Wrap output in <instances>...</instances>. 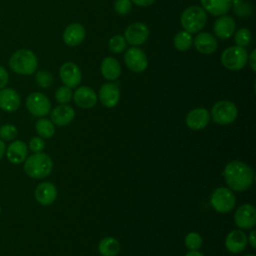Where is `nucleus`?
Segmentation results:
<instances>
[{
	"instance_id": "1",
	"label": "nucleus",
	"mask_w": 256,
	"mask_h": 256,
	"mask_svg": "<svg viewBox=\"0 0 256 256\" xmlns=\"http://www.w3.org/2000/svg\"><path fill=\"white\" fill-rule=\"evenodd\" d=\"M223 175L229 188L238 192L248 189L254 179L253 169L239 160L229 162L225 166Z\"/></svg>"
},
{
	"instance_id": "2",
	"label": "nucleus",
	"mask_w": 256,
	"mask_h": 256,
	"mask_svg": "<svg viewBox=\"0 0 256 256\" xmlns=\"http://www.w3.org/2000/svg\"><path fill=\"white\" fill-rule=\"evenodd\" d=\"M8 65L16 74L31 75L36 72L38 60L33 51L26 48H21L11 54L8 60Z\"/></svg>"
},
{
	"instance_id": "3",
	"label": "nucleus",
	"mask_w": 256,
	"mask_h": 256,
	"mask_svg": "<svg viewBox=\"0 0 256 256\" xmlns=\"http://www.w3.org/2000/svg\"><path fill=\"white\" fill-rule=\"evenodd\" d=\"M53 169V161L51 157L43 152L35 153L26 158L24 163L25 173L35 179L47 177Z\"/></svg>"
},
{
	"instance_id": "4",
	"label": "nucleus",
	"mask_w": 256,
	"mask_h": 256,
	"mask_svg": "<svg viewBox=\"0 0 256 256\" xmlns=\"http://www.w3.org/2000/svg\"><path fill=\"white\" fill-rule=\"evenodd\" d=\"M207 21L206 11L200 6H190L181 15V25L190 34L199 32Z\"/></svg>"
},
{
	"instance_id": "5",
	"label": "nucleus",
	"mask_w": 256,
	"mask_h": 256,
	"mask_svg": "<svg viewBox=\"0 0 256 256\" xmlns=\"http://www.w3.org/2000/svg\"><path fill=\"white\" fill-rule=\"evenodd\" d=\"M248 60V53L244 47L231 46L226 48L221 55L222 65L232 71L242 69Z\"/></svg>"
},
{
	"instance_id": "6",
	"label": "nucleus",
	"mask_w": 256,
	"mask_h": 256,
	"mask_svg": "<svg viewBox=\"0 0 256 256\" xmlns=\"http://www.w3.org/2000/svg\"><path fill=\"white\" fill-rule=\"evenodd\" d=\"M238 115L237 107L234 103L227 100L216 102L211 110V116L215 123L219 125H228L235 121Z\"/></svg>"
},
{
	"instance_id": "7",
	"label": "nucleus",
	"mask_w": 256,
	"mask_h": 256,
	"mask_svg": "<svg viewBox=\"0 0 256 256\" xmlns=\"http://www.w3.org/2000/svg\"><path fill=\"white\" fill-rule=\"evenodd\" d=\"M210 202L212 207L219 213L230 212L236 203V198L231 189L219 187L215 189L211 195Z\"/></svg>"
},
{
	"instance_id": "8",
	"label": "nucleus",
	"mask_w": 256,
	"mask_h": 256,
	"mask_svg": "<svg viewBox=\"0 0 256 256\" xmlns=\"http://www.w3.org/2000/svg\"><path fill=\"white\" fill-rule=\"evenodd\" d=\"M26 107L32 115L36 117H43L50 112L51 102L43 93L33 92L26 99Z\"/></svg>"
},
{
	"instance_id": "9",
	"label": "nucleus",
	"mask_w": 256,
	"mask_h": 256,
	"mask_svg": "<svg viewBox=\"0 0 256 256\" xmlns=\"http://www.w3.org/2000/svg\"><path fill=\"white\" fill-rule=\"evenodd\" d=\"M126 66L135 73L143 72L148 65V60L144 51L137 47L129 48L124 55Z\"/></svg>"
},
{
	"instance_id": "10",
	"label": "nucleus",
	"mask_w": 256,
	"mask_h": 256,
	"mask_svg": "<svg viewBox=\"0 0 256 256\" xmlns=\"http://www.w3.org/2000/svg\"><path fill=\"white\" fill-rule=\"evenodd\" d=\"M234 221L241 229H251L256 224V209L251 204L241 205L234 214Z\"/></svg>"
},
{
	"instance_id": "11",
	"label": "nucleus",
	"mask_w": 256,
	"mask_h": 256,
	"mask_svg": "<svg viewBox=\"0 0 256 256\" xmlns=\"http://www.w3.org/2000/svg\"><path fill=\"white\" fill-rule=\"evenodd\" d=\"M59 76L62 83L69 88L77 87L82 79L80 68L73 62L64 63L60 67Z\"/></svg>"
},
{
	"instance_id": "12",
	"label": "nucleus",
	"mask_w": 256,
	"mask_h": 256,
	"mask_svg": "<svg viewBox=\"0 0 256 256\" xmlns=\"http://www.w3.org/2000/svg\"><path fill=\"white\" fill-rule=\"evenodd\" d=\"M148 36H149V29L146 24L141 22L130 24L124 32V38L126 42L134 46L143 44L147 40Z\"/></svg>"
},
{
	"instance_id": "13",
	"label": "nucleus",
	"mask_w": 256,
	"mask_h": 256,
	"mask_svg": "<svg viewBox=\"0 0 256 256\" xmlns=\"http://www.w3.org/2000/svg\"><path fill=\"white\" fill-rule=\"evenodd\" d=\"M210 120V115L205 108H195L189 111L186 116V124L192 130H201L205 128Z\"/></svg>"
},
{
	"instance_id": "14",
	"label": "nucleus",
	"mask_w": 256,
	"mask_h": 256,
	"mask_svg": "<svg viewBox=\"0 0 256 256\" xmlns=\"http://www.w3.org/2000/svg\"><path fill=\"white\" fill-rule=\"evenodd\" d=\"M99 99L102 105L107 108L116 106L120 99V90L114 83H105L100 87Z\"/></svg>"
},
{
	"instance_id": "15",
	"label": "nucleus",
	"mask_w": 256,
	"mask_h": 256,
	"mask_svg": "<svg viewBox=\"0 0 256 256\" xmlns=\"http://www.w3.org/2000/svg\"><path fill=\"white\" fill-rule=\"evenodd\" d=\"M21 104V98L18 92L12 88H3L0 90V109L6 112L16 111Z\"/></svg>"
},
{
	"instance_id": "16",
	"label": "nucleus",
	"mask_w": 256,
	"mask_h": 256,
	"mask_svg": "<svg viewBox=\"0 0 256 256\" xmlns=\"http://www.w3.org/2000/svg\"><path fill=\"white\" fill-rule=\"evenodd\" d=\"M247 243V236L240 229H236L229 232L225 239V246L227 250L234 254L242 252L246 248Z\"/></svg>"
},
{
	"instance_id": "17",
	"label": "nucleus",
	"mask_w": 256,
	"mask_h": 256,
	"mask_svg": "<svg viewBox=\"0 0 256 256\" xmlns=\"http://www.w3.org/2000/svg\"><path fill=\"white\" fill-rule=\"evenodd\" d=\"M236 23L235 20L228 15H221L215 22L213 26L214 33L220 39H228L235 32Z\"/></svg>"
},
{
	"instance_id": "18",
	"label": "nucleus",
	"mask_w": 256,
	"mask_h": 256,
	"mask_svg": "<svg viewBox=\"0 0 256 256\" xmlns=\"http://www.w3.org/2000/svg\"><path fill=\"white\" fill-rule=\"evenodd\" d=\"M56 197L57 189L51 182H42L35 189V198L41 205H51L56 200Z\"/></svg>"
},
{
	"instance_id": "19",
	"label": "nucleus",
	"mask_w": 256,
	"mask_h": 256,
	"mask_svg": "<svg viewBox=\"0 0 256 256\" xmlns=\"http://www.w3.org/2000/svg\"><path fill=\"white\" fill-rule=\"evenodd\" d=\"M73 98L76 105L83 109L92 108L97 102V95L95 91L87 86L77 88L73 94Z\"/></svg>"
},
{
	"instance_id": "20",
	"label": "nucleus",
	"mask_w": 256,
	"mask_h": 256,
	"mask_svg": "<svg viewBox=\"0 0 256 256\" xmlns=\"http://www.w3.org/2000/svg\"><path fill=\"white\" fill-rule=\"evenodd\" d=\"M85 28L79 23L68 25L63 32V40L70 47H75L81 44L85 38Z\"/></svg>"
},
{
	"instance_id": "21",
	"label": "nucleus",
	"mask_w": 256,
	"mask_h": 256,
	"mask_svg": "<svg viewBox=\"0 0 256 256\" xmlns=\"http://www.w3.org/2000/svg\"><path fill=\"white\" fill-rule=\"evenodd\" d=\"M196 50L202 54H212L216 51L218 43L216 38L207 32H201L193 39Z\"/></svg>"
},
{
	"instance_id": "22",
	"label": "nucleus",
	"mask_w": 256,
	"mask_h": 256,
	"mask_svg": "<svg viewBox=\"0 0 256 256\" xmlns=\"http://www.w3.org/2000/svg\"><path fill=\"white\" fill-rule=\"evenodd\" d=\"M5 152L9 162L12 164H20L27 158L28 147L25 142L21 140H15L10 143Z\"/></svg>"
},
{
	"instance_id": "23",
	"label": "nucleus",
	"mask_w": 256,
	"mask_h": 256,
	"mask_svg": "<svg viewBox=\"0 0 256 256\" xmlns=\"http://www.w3.org/2000/svg\"><path fill=\"white\" fill-rule=\"evenodd\" d=\"M75 116L74 109L67 104L56 106L51 112L52 123L57 126H66L72 122Z\"/></svg>"
},
{
	"instance_id": "24",
	"label": "nucleus",
	"mask_w": 256,
	"mask_h": 256,
	"mask_svg": "<svg viewBox=\"0 0 256 256\" xmlns=\"http://www.w3.org/2000/svg\"><path fill=\"white\" fill-rule=\"evenodd\" d=\"M203 9L214 16L225 15L231 8V0H201Z\"/></svg>"
},
{
	"instance_id": "25",
	"label": "nucleus",
	"mask_w": 256,
	"mask_h": 256,
	"mask_svg": "<svg viewBox=\"0 0 256 256\" xmlns=\"http://www.w3.org/2000/svg\"><path fill=\"white\" fill-rule=\"evenodd\" d=\"M101 74L107 80H116L121 74V66L117 59L106 57L101 63Z\"/></svg>"
},
{
	"instance_id": "26",
	"label": "nucleus",
	"mask_w": 256,
	"mask_h": 256,
	"mask_svg": "<svg viewBox=\"0 0 256 256\" xmlns=\"http://www.w3.org/2000/svg\"><path fill=\"white\" fill-rule=\"evenodd\" d=\"M98 249L102 256H115L120 251V244L113 237H105L100 241Z\"/></svg>"
},
{
	"instance_id": "27",
	"label": "nucleus",
	"mask_w": 256,
	"mask_h": 256,
	"mask_svg": "<svg viewBox=\"0 0 256 256\" xmlns=\"http://www.w3.org/2000/svg\"><path fill=\"white\" fill-rule=\"evenodd\" d=\"M173 43H174V47L177 50L186 51L191 47V45L193 43V38L189 32L183 30V31H179L174 36Z\"/></svg>"
},
{
	"instance_id": "28",
	"label": "nucleus",
	"mask_w": 256,
	"mask_h": 256,
	"mask_svg": "<svg viewBox=\"0 0 256 256\" xmlns=\"http://www.w3.org/2000/svg\"><path fill=\"white\" fill-rule=\"evenodd\" d=\"M35 128H36V131H37L38 135L41 138H45V139L51 138L54 135V133H55L54 124L52 123V121H50V120H48L46 118L39 119L36 122Z\"/></svg>"
},
{
	"instance_id": "29",
	"label": "nucleus",
	"mask_w": 256,
	"mask_h": 256,
	"mask_svg": "<svg viewBox=\"0 0 256 256\" xmlns=\"http://www.w3.org/2000/svg\"><path fill=\"white\" fill-rule=\"evenodd\" d=\"M35 81L38 86L41 88H48L53 83V76L52 74L47 70H39L36 72L35 75Z\"/></svg>"
},
{
	"instance_id": "30",
	"label": "nucleus",
	"mask_w": 256,
	"mask_h": 256,
	"mask_svg": "<svg viewBox=\"0 0 256 256\" xmlns=\"http://www.w3.org/2000/svg\"><path fill=\"white\" fill-rule=\"evenodd\" d=\"M126 45L127 42L125 40V38L121 35H115L113 37L110 38L108 46L110 51H112L113 53H121L126 49Z\"/></svg>"
},
{
	"instance_id": "31",
	"label": "nucleus",
	"mask_w": 256,
	"mask_h": 256,
	"mask_svg": "<svg viewBox=\"0 0 256 256\" xmlns=\"http://www.w3.org/2000/svg\"><path fill=\"white\" fill-rule=\"evenodd\" d=\"M184 244L189 250H198L202 246V238L197 232H190L184 239Z\"/></svg>"
},
{
	"instance_id": "32",
	"label": "nucleus",
	"mask_w": 256,
	"mask_h": 256,
	"mask_svg": "<svg viewBox=\"0 0 256 256\" xmlns=\"http://www.w3.org/2000/svg\"><path fill=\"white\" fill-rule=\"evenodd\" d=\"M234 41L237 46L245 47L247 46L251 41V32L247 28H241L239 29L234 36Z\"/></svg>"
},
{
	"instance_id": "33",
	"label": "nucleus",
	"mask_w": 256,
	"mask_h": 256,
	"mask_svg": "<svg viewBox=\"0 0 256 256\" xmlns=\"http://www.w3.org/2000/svg\"><path fill=\"white\" fill-rule=\"evenodd\" d=\"M55 99L60 104H67L72 99V90L67 86L59 87L55 92Z\"/></svg>"
},
{
	"instance_id": "34",
	"label": "nucleus",
	"mask_w": 256,
	"mask_h": 256,
	"mask_svg": "<svg viewBox=\"0 0 256 256\" xmlns=\"http://www.w3.org/2000/svg\"><path fill=\"white\" fill-rule=\"evenodd\" d=\"M17 128L12 124H5L0 128V137L5 141H12L17 136Z\"/></svg>"
},
{
	"instance_id": "35",
	"label": "nucleus",
	"mask_w": 256,
	"mask_h": 256,
	"mask_svg": "<svg viewBox=\"0 0 256 256\" xmlns=\"http://www.w3.org/2000/svg\"><path fill=\"white\" fill-rule=\"evenodd\" d=\"M115 11L120 15H126L131 11L132 3L130 0H116L114 3Z\"/></svg>"
},
{
	"instance_id": "36",
	"label": "nucleus",
	"mask_w": 256,
	"mask_h": 256,
	"mask_svg": "<svg viewBox=\"0 0 256 256\" xmlns=\"http://www.w3.org/2000/svg\"><path fill=\"white\" fill-rule=\"evenodd\" d=\"M29 148L34 153L42 152L45 148V142L41 137H32L29 141Z\"/></svg>"
},
{
	"instance_id": "37",
	"label": "nucleus",
	"mask_w": 256,
	"mask_h": 256,
	"mask_svg": "<svg viewBox=\"0 0 256 256\" xmlns=\"http://www.w3.org/2000/svg\"><path fill=\"white\" fill-rule=\"evenodd\" d=\"M9 81V74L6 68L0 65V90L5 88Z\"/></svg>"
},
{
	"instance_id": "38",
	"label": "nucleus",
	"mask_w": 256,
	"mask_h": 256,
	"mask_svg": "<svg viewBox=\"0 0 256 256\" xmlns=\"http://www.w3.org/2000/svg\"><path fill=\"white\" fill-rule=\"evenodd\" d=\"M255 54H256V50L255 49H253L252 50V52H251V54L248 56V62H249V65H250V67H251V69L255 72L256 71V56H255Z\"/></svg>"
},
{
	"instance_id": "39",
	"label": "nucleus",
	"mask_w": 256,
	"mask_h": 256,
	"mask_svg": "<svg viewBox=\"0 0 256 256\" xmlns=\"http://www.w3.org/2000/svg\"><path fill=\"white\" fill-rule=\"evenodd\" d=\"M248 242L250 243V245L253 247V248H256V232L254 230H252L249 235H248V238H247Z\"/></svg>"
},
{
	"instance_id": "40",
	"label": "nucleus",
	"mask_w": 256,
	"mask_h": 256,
	"mask_svg": "<svg viewBox=\"0 0 256 256\" xmlns=\"http://www.w3.org/2000/svg\"><path fill=\"white\" fill-rule=\"evenodd\" d=\"M155 0H132L133 3H135L138 6H142V7H146L151 5Z\"/></svg>"
},
{
	"instance_id": "41",
	"label": "nucleus",
	"mask_w": 256,
	"mask_h": 256,
	"mask_svg": "<svg viewBox=\"0 0 256 256\" xmlns=\"http://www.w3.org/2000/svg\"><path fill=\"white\" fill-rule=\"evenodd\" d=\"M6 151V146H5V143L2 139H0V159L4 156V153Z\"/></svg>"
},
{
	"instance_id": "42",
	"label": "nucleus",
	"mask_w": 256,
	"mask_h": 256,
	"mask_svg": "<svg viewBox=\"0 0 256 256\" xmlns=\"http://www.w3.org/2000/svg\"><path fill=\"white\" fill-rule=\"evenodd\" d=\"M185 256H204L202 253H200L198 250H190L186 253Z\"/></svg>"
},
{
	"instance_id": "43",
	"label": "nucleus",
	"mask_w": 256,
	"mask_h": 256,
	"mask_svg": "<svg viewBox=\"0 0 256 256\" xmlns=\"http://www.w3.org/2000/svg\"><path fill=\"white\" fill-rule=\"evenodd\" d=\"M245 256H254V255H252V254H248V255H245Z\"/></svg>"
},
{
	"instance_id": "44",
	"label": "nucleus",
	"mask_w": 256,
	"mask_h": 256,
	"mask_svg": "<svg viewBox=\"0 0 256 256\" xmlns=\"http://www.w3.org/2000/svg\"><path fill=\"white\" fill-rule=\"evenodd\" d=\"M0 213H1V207H0Z\"/></svg>"
}]
</instances>
